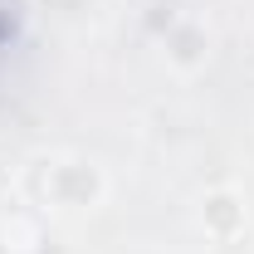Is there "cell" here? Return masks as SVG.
<instances>
[{"instance_id":"cell-4","label":"cell","mask_w":254,"mask_h":254,"mask_svg":"<svg viewBox=\"0 0 254 254\" xmlns=\"http://www.w3.org/2000/svg\"><path fill=\"white\" fill-rule=\"evenodd\" d=\"M10 190H15V176H10V166H5V161H0V200H5V195H10Z\"/></svg>"},{"instance_id":"cell-2","label":"cell","mask_w":254,"mask_h":254,"mask_svg":"<svg viewBox=\"0 0 254 254\" xmlns=\"http://www.w3.org/2000/svg\"><path fill=\"white\" fill-rule=\"evenodd\" d=\"M195 215H200L205 240H215V245H240V240L250 235V200H245L235 186H215V190H205Z\"/></svg>"},{"instance_id":"cell-3","label":"cell","mask_w":254,"mask_h":254,"mask_svg":"<svg viewBox=\"0 0 254 254\" xmlns=\"http://www.w3.org/2000/svg\"><path fill=\"white\" fill-rule=\"evenodd\" d=\"M161 49H166V64L176 68V73H200L205 59H210V30L200 25V20H171L166 34H161Z\"/></svg>"},{"instance_id":"cell-1","label":"cell","mask_w":254,"mask_h":254,"mask_svg":"<svg viewBox=\"0 0 254 254\" xmlns=\"http://www.w3.org/2000/svg\"><path fill=\"white\" fill-rule=\"evenodd\" d=\"M25 190L54 210H93L108 195V176L93 157H39L25 176Z\"/></svg>"}]
</instances>
